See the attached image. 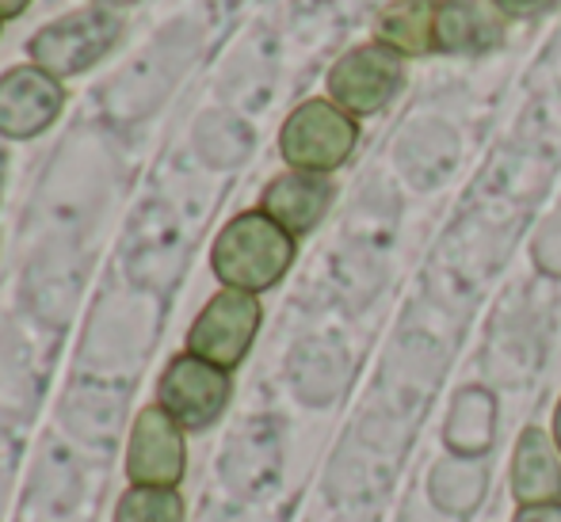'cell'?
<instances>
[{"instance_id":"1","label":"cell","mask_w":561,"mask_h":522,"mask_svg":"<svg viewBox=\"0 0 561 522\" xmlns=\"http://www.w3.org/2000/svg\"><path fill=\"white\" fill-rule=\"evenodd\" d=\"M295 264V236L275 225L264 210H244L218 233L210 267L226 290L264 294Z\"/></svg>"},{"instance_id":"2","label":"cell","mask_w":561,"mask_h":522,"mask_svg":"<svg viewBox=\"0 0 561 522\" xmlns=\"http://www.w3.org/2000/svg\"><path fill=\"white\" fill-rule=\"evenodd\" d=\"M118 38H123V20L115 15V8H81V12H69L35 31L27 54L31 66L46 69L61 81V77H77L104 61Z\"/></svg>"},{"instance_id":"3","label":"cell","mask_w":561,"mask_h":522,"mask_svg":"<svg viewBox=\"0 0 561 522\" xmlns=\"http://www.w3.org/2000/svg\"><path fill=\"white\" fill-rule=\"evenodd\" d=\"M359 146V126L333 100H306L287 115L279 130V153L295 172L329 176L352 161Z\"/></svg>"},{"instance_id":"4","label":"cell","mask_w":561,"mask_h":522,"mask_svg":"<svg viewBox=\"0 0 561 522\" xmlns=\"http://www.w3.org/2000/svg\"><path fill=\"white\" fill-rule=\"evenodd\" d=\"M329 100L352 118L378 115L405 89V58L382 43H363L340 54L325 77Z\"/></svg>"},{"instance_id":"5","label":"cell","mask_w":561,"mask_h":522,"mask_svg":"<svg viewBox=\"0 0 561 522\" xmlns=\"http://www.w3.org/2000/svg\"><path fill=\"white\" fill-rule=\"evenodd\" d=\"M229 393H233L229 370L187 351V355H176V359L164 367L161 382H157V405L176 419L184 431H203V427L222 419Z\"/></svg>"},{"instance_id":"6","label":"cell","mask_w":561,"mask_h":522,"mask_svg":"<svg viewBox=\"0 0 561 522\" xmlns=\"http://www.w3.org/2000/svg\"><path fill=\"white\" fill-rule=\"evenodd\" d=\"M260 310L256 294H244V290H218L203 313L195 316V324L187 328V351L199 355V359L215 362L222 370H233L244 362L252 339L260 332Z\"/></svg>"},{"instance_id":"7","label":"cell","mask_w":561,"mask_h":522,"mask_svg":"<svg viewBox=\"0 0 561 522\" xmlns=\"http://www.w3.org/2000/svg\"><path fill=\"white\" fill-rule=\"evenodd\" d=\"M187 469L184 427L161 405H149L134 416L126 442V477L138 488H180Z\"/></svg>"},{"instance_id":"8","label":"cell","mask_w":561,"mask_h":522,"mask_svg":"<svg viewBox=\"0 0 561 522\" xmlns=\"http://www.w3.org/2000/svg\"><path fill=\"white\" fill-rule=\"evenodd\" d=\"M66 89L38 66H12L0 77V138L31 141L58 123Z\"/></svg>"},{"instance_id":"9","label":"cell","mask_w":561,"mask_h":522,"mask_svg":"<svg viewBox=\"0 0 561 522\" xmlns=\"http://www.w3.org/2000/svg\"><path fill=\"white\" fill-rule=\"evenodd\" d=\"M336 199V187L329 176H318V172H283L272 184L264 187V199H260V210L283 225L290 236H306L325 221L329 207Z\"/></svg>"},{"instance_id":"10","label":"cell","mask_w":561,"mask_h":522,"mask_svg":"<svg viewBox=\"0 0 561 522\" xmlns=\"http://www.w3.org/2000/svg\"><path fill=\"white\" fill-rule=\"evenodd\" d=\"M508 485L519 508L527 503H558L561 500V450L554 434L527 427L512 450Z\"/></svg>"},{"instance_id":"11","label":"cell","mask_w":561,"mask_h":522,"mask_svg":"<svg viewBox=\"0 0 561 522\" xmlns=\"http://www.w3.org/2000/svg\"><path fill=\"white\" fill-rule=\"evenodd\" d=\"M504 43V15L489 0H439L436 50L439 54H489Z\"/></svg>"},{"instance_id":"12","label":"cell","mask_w":561,"mask_h":522,"mask_svg":"<svg viewBox=\"0 0 561 522\" xmlns=\"http://www.w3.org/2000/svg\"><path fill=\"white\" fill-rule=\"evenodd\" d=\"M436 8L439 0H393L375 15V43L398 50L401 58L436 50Z\"/></svg>"},{"instance_id":"13","label":"cell","mask_w":561,"mask_h":522,"mask_svg":"<svg viewBox=\"0 0 561 522\" xmlns=\"http://www.w3.org/2000/svg\"><path fill=\"white\" fill-rule=\"evenodd\" d=\"M115 522H184V496L176 488L130 485L115 503Z\"/></svg>"},{"instance_id":"14","label":"cell","mask_w":561,"mask_h":522,"mask_svg":"<svg viewBox=\"0 0 561 522\" xmlns=\"http://www.w3.org/2000/svg\"><path fill=\"white\" fill-rule=\"evenodd\" d=\"M504 20H535V15L550 12L558 0H489Z\"/></svg>"},{"instance_id":"15","label":"cell","mask_w":561,"mask_h":522,"mask_svg":"<svg viewBox=\"0 0 561 522\" xmlns=\"http://www.w3.org/2000/svg\"><path fill=\"white\" fill-rule=\"evenodd\" d=\"M512 522H561V500L558 503H527L519 508Z\"/></svg>"},{"instance_id":"16","label":"cell","mask_w":561,"mask_h":522,"mask_svg":"<svg viewBox=\"0 0 561 522\" xmlns=\"http://www.w3.org/2000/svg\"><path fill=\"white\" fill-rule=\"evenodd\" d=\"M31 0H0V20H15V15L27 12Z\"/></svg>"},{"instance_id":"17","label":"cell","mask_w":561,"mask_h":522,"mask_svg":"<svg viewBox=\"0 0 561 522\" xmlns=\"http://www.w3.org/2000/svg\"><path fill=\"white\" fill-rule=\"evenodd\" d=\"M550 434H554V442H558V450H561V401H558V408H554V424H550Z\"/></svg>"},{"instance_id":"18","label":"cell","mask_w":561,"mask_h":522,"mask_svg":"<svg viewBox=\"0 0 561 522\" xmlns=\"http://www.w3.org/2000/svg\"><path fill=\"white\" fill-rule=\"evenodd\" d=\"M4 179H8V153H4V146H0V195H4Z\"/></svg>"},{"instance_id":"19","label":"cell","mask_w":561,"mask_h":522,"mask_svg":"<svg viewBox=\"0 0 561 522\" xmlns=\"http://www.w3.org/2000/svg\"><path fill=\"white\" fill-rule=\"evenodd\" d=\"M100 8H126V4H138V0H96Z\"/></svg>"},{"instance_id":"20","label":"cell","mask_w":561,"mask_h":522,"mask_svg":"<svg viewBox=\"0 0 561 522\" xmlns=\"http://www.w3.org/2000/svg\"><path fill=\"white\" fill-rule=\"evenodd\" d=\"M0 23H4V20H0Z\"/></svg>"}]
</instances>
